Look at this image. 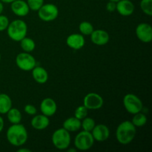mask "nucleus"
<instances>
[{
    "label": "nucleus",
    "mask_w": 152,
    "mask_h": 152,
    "mask_svg": "<svg viewBox=\"0 0 152 152\" xmlns=\"http://www.w3.org/2000/svg\"><path fill=\"white\" fill-rule=\"evenodd\" d=\"M12 108V100L6 94H0V114H5Z\"/></svg>",
    "instance_id": "20"
},
{
    "label": "nucleus",
    "mask_w": 152,
    "mask_h": 152,
    "mask_svg": "<svg viewBox=\"0 0 152 152\" xmlns=\"http://www.w3.org/2000/svg\"><path fill=\"white\" fill-rule=\"evenodd\" d=\"M136 127L132 121L126 120L120 123L116 131L117 141L122 145H127L132 142L136 136Z\"/></svg>",
    "instance_id": "2"
},
{
    "label": "nucleus",
    "mask_w": 152,
    "mask_h": 152,
    "mask_svg": "<svg viewBox=\"0 0 152 152\" xmlns=\"http://www.w3.org/2000/svg\"><path fill=\"white\" fill-rule=\"evenodd\" d=\"M79 30L81 34L86 36H90L91 33L93 32L94 28L93 25L91 22H87V21H84V22H81L79 25Z\"/></svg>",
    "instance_id": "24"
},
{
    "label": "nucleus",
    "mask_w": 152,
    "mask_h": 152,
    "mask_svg": "<svg viewBox=\"0 0 152 152\" xmlns=\"http://www.w3.org/2000/svg\"><path fill=\"white\" fill-rule=\"evenodd\" d=\"M3 10H4V5H3V3L0 1V15L2 13Z\"/></svg>",
    "instance_id": "35"
},
{
    "label": "nucleus",
    "mask_w": 152,
    "mask_h": 152,
    "mask_svg": "<svg viewBox=\"0 0 152 152\" xmlns=\"http://www.w3.org/2000/svg\"><path fill=\"white\" fill-rule=\"evenodd\" d=\"M10 8L15 15L20 17L27 16L31 10L27 4V1L24 0H15L10 3Z\"/></svg>",
    "instance_id": "14"
},
{
    "label": "nucleus",
    "mask_w": 152,
    "mask_h": 152,
    "mask_svg": "<svg viewBox=\"0 0 152 152\" xmlns=\"http://www.w3.org/2000/svg\"><path fill=\"white\" fill-rule=\"evenodd\" d=\"M0 60H1V54H0Z\"/></svg>",
    "instance_id": "38"
},
{
    "label": "nucleus",
    "mask_w": 152,
    "mask_h": 152,
    "mask_svg": "<svg viewBox=\"0 0 152 152\" xmlns=\"http://www.w3.org/2000/svg\"><path fill=\"white\" fill-rule=\"evenodd\" d=\"M30 10L37 11L44 4V0H27Z\"/></svg>",
    "instance_id": "28"
},
{
    "label": "nucleus",
    "mask_w": 152,
    "mask_h": 152,
    "mask_svg": "<svg viewBox=\"0 0 152 152\" xmlns=\"http://www.w3.org/2000/svg\"><path fill=\"white\" fill-rule=\"evenodd\" d=\"M19 42H20L21 48L24 50V52L31 53L36 48L35 42L30 37H24Z\"/></svg>",
    "instance_id": "22"
},
{
    "label": "nucleus",
    "mask_w": 152,
    "mask_h": 152,
    "mask_svg": "<svg viewBox=\"0 0 152 152\" xmlns=\"http://www.w3.org/2000/svg\"><path fill=\"white\" fill-rule=\"evenodd\" d=\"M123 105L126 111L131 114H135L142 111L143 105L141 99L133 94H127L123 98Z\"/></svg>",
    "instance_id": "6"
},
{
    "label": "nucleus",
    "mask_w": 152,
    "mask_h": 152,
    "mask_svg": "<svg viewBox=\"0 0 152 152\" xmlns=\"http://www.w3.org/2000/svg\"><path fill=\"white\" fill-rule=\"evenodd\" d=\"M91 40L96 45H105L109 42L110 36L107 31L104 30H94L90 35Z\"/></svg>",
    "instance_id": "13"
},
{
    "label": "nucleus",
    "mask_w": 152,
    "mask_h": 152,
    "mask_svg": "<svg viewBox=\"0 0 152 152\" xmlns=\"http://www.w3.org/2000/svg\"><path fill=\"white\" fill-rule=\"evenodd\" d=\"M51 140L55 148L59 150H66L70 146L71 141L70 132L63 128L57 129L53 133Z\"/></svg>",
    "instance_id": "4"
},
{
    "label": "nucleus",
    "mask_w": 152,
    "mask_h": 152,
    "mask_svg": "<svg viewBox=\"0 0 152 152\" xmlns=\"http://www.w3.org/2000/svg\"><path fill=\"white\" fill-rule=\"evenodd\" d=\"M40 111L42 114L47 117H52L56 114L57 111V105L54 99L47 97L42 100L40 103Z\"/></svg>",
    "instance_id": "12"
},
{
    "label": "nucleus",
    "mask_w": 152,
    "mask_h": 152,
    "mask_svg": "<svg viewBox=\"0 0 152 152\" xmlns=\"http://www.w3.org/2000/svg\"><path fill=\"white\" fill-rule=\"evenodd\" d=\"M140 8L147 16H152V0H141Z\"/></svg>",
    "instance_id": "26"
},
{
    "label": "nucleus",
    "mask_w": 152,
    "mask_h": 152,
    "mask_svg": "<svg viewBox=\"0 0 152 152\" xmlns=\"http://www.w3.org/2000/svg\"><path fill=\"white\" fill-rule=\"evenodd\" d=\"M18 152H31V151L30 149H28V148H20V149H19L17 151Z\"/></svg>",
    "instance_id": "33"
},
{
    "label": "nucleus",
    "mask_w": 152,
    "mask_h": 152,
    "mask_svg": "<svg viewBox=\"0 0 152 152\" xmlns=\"http://www.w3.org/2000/svg\"><path fill=\"white\" fill-rule=\"evenodd\" d=\"M88 113V109L85 105H80L76 108L75 111H74V117L82 120L85 117H87Z\"/></svg>",
    "instance_id": "27"
},
{
    "label": "nucleus",
    "mask_w": 152,
    "mask_h": 152,
    "mask_svg": "<svg viewBox=\"0 0 152 152\" xmlns=\"http://www.w3.org/2000/svg\"><path fill=\"white\" fill-rule=\"evenodd\" d=\"M16 64L22 71H31L37 65V61L30 53L22 52L16 56Z\"/></svg>",
    "instance_id": "8"
},
{
    "label": "nucleus",
    "mask_w": 152,
    "mask_h": 152,
    "mask_svg": "<svg viewBox=\"0 0 152 152\" xmlns=\"http://www.w3.org/2000/svg\"><path fill=\"white\" fill-rule=\"evenodd\" d=\"M7 33L10 39L13 41L20 42L28 33V25L22 19H15L9 23Z\"/></svg>",
    "instance_id": "3"
},
{
    "label": "nucleus",
    "mask_w": 152,
    "mask_h": 152,
    "mask_svg": "<svg viewBox=\"0 0 152 152\" xmlns=\"http://www.w3.org/2000/svg\"><path fill=\"white\" fill-rule=\"evenodd\" d=\"M86 43L84 37L80 34H72L66 39V44L73 50H80L83 48Z\"/></svg>",
    "instance_id": "15"
},
{
    "label": "nucleus",
    "mask_w": 152,
    "mask_h": 152,
    "mask_svg": "<svg viewBox=\"0 0 152 152\" xmlns=\"http://www.w3.org/2000/svg\"><path fill=\"white\" fill-rule=\"evenodd\" d=\"M4 120H3L2 117L0 116V133L2 132L3 129H4Z\"/></svg>",
    "instance_id": "32"
},
{
    "label": "nucleus",
    "mask_w": 152,
    "mask_h": 152,
    "mask_svg": "<svg viewBox=\"0 0 152 152\" xmlns=\"http://www.w3.org/2000/svg\"><path fill=\"white\" fill-rule=\"evenodd\" d=\"M117 7V2L113 1H108V2L106 4V10L110 13H112L116 10Z\"/></svg>",
    "instance_id": "31"
},
{
    "label": "nucleus",
    "mask_w": 152,
    "mask_h": 152,
    "mask_svg": "<svg viewBox=\"0 0 152 152\" xmlns=\"http://www.w3.org/2000/svg\"><path fill=\"white\" fill-rule=\"evenodd\" d=\"M6 137L10 145L17 147L22 146L26 143L28 139V131L21 123L12 124L7 129Z\"/></svg>",
    "instance_id": "1"
},
{
    "label": "nucleus",
    "mask_w": 152,
    "mask_h": 152,
    "mask_svg": "<svg viewBox=\"0 0 152 152\" xmlns=\"http://www.w3.org/2000/svg\"><path fill=\"white\" fill-rule=\"evenodd\" d=\"M2 3H6V4H10L13 1H14L15 0H0Z\"/></svg>",
    "instance_id": "34"
},
{
    "label": "nucleus",
    "mask_w": 152,
    "mask_h": 152,
    "mask_svg": "<svg viewBox=\"0 0 152 152\" xmlns=\"http://www.w3.org/2000/svg\"><path fill=\"white\" fill-rule=\"evenodd\" d=\"M135 7L134 3L130 0H120L117 2L116 10L121 16H129L133 14Z\"/></svg>",
    "instance_id": "16"
},
{
    "label": "nucleus",
    "mask_w": 152,
    "mask_h": 152,
    "mask_svg": "<svg viewBox=\"0 0 152 152\" xmlns=\"http://www.w3.org/2000/svg\"><path fill=\"white\" fill-rule=\"evenodd\" d=\"M38 16L44 22H52L59 16V9L54 4H44L38 10Z\"/></svg>",
    "instance_id": "7"
},
{
    "label": "nucleus",
    "mask_w": 152,
    "mask_h": 152,
    "mask_svg": "<svg viewBox=\"0 0 152 152\" xmlns=\"http://www.w3.org/2000/svg\"><path fill=\"white\" fill-rule=\"evenodd\" d=\"M133 115L134 117L132 118V123H133L135 127H142L146 124L147 117L145 114L142 113V111L133 114Z\"/></svg>",
    "instance_id": "23"
},
{
    "label": "nucleus",
    "mask_w": 152,
    "mask_h": 152,
    "mask_svg": "<svg viewBox=\"0 0 152 152\" xmlns=\"http://www.w3.org/2000/svg\"><path fill=\"white\" fill-rule=\"evenodd\" d=\"M68 152H76L77 151V149H75V148H71V149H68Z\"/></svg>",
    "instance_id": "36"
},
{
    "label": "nucleus",
    "mask_w": 152,
    "mask_h": 152,
    "mask_svg": "<svg viewBox=\"0 0 152 152\" xmlns=\"http://www.w3.org/2000/svg\"><path fill=\"white\" fill-rule=\"evenodd\" d=\"M9 23L10 22L7 16L2 14L0 15V31H4L7 30Z\"/></svg>",
    "instance_id": "29"
},
{
    "label": "nucleus",
    "mask_w": 152,
    "mask_h": 152,
    "mask_svg": "<svg viewBox=\"0 0 152 152\" xmlns=\"http://www.w3.org/2000/svg\"><path fill=\"white\" fill-rule=\"evenodd\" d=\"M50 124V120L48 117L44 115V114H38L34 115L31 121V125L34 129L39 131L45 130L48 127Z\"/></svg>",
    "instance_id": "17"
},
{
    "label": "nucleus",
    "mask_w": 152,
    "mask_h": 152,
    "mask_svg": "<svg viewBox=\"0 0 152 152\" xmlns=\"http://www.w3.org/2000/svg\"><path fill=\"white\" fill-rule=\"evenodd\" d=\"M32 77L39 84H45L48 80V74L43 67L35 66L32 69Z\"/></svg>",
    "instance_id": "18"
},
{
    "label": "nucleus",
    "mask_w": 152,
    "mask_h": 152,
    "mask_svg": "<svg viewBox=\"0 0 152 152\" xmlns=\"http://www.w3.org/2000/svg\"><path fill=\"white\" fill-rule=\"evenodd\" d=\"M94 139L91 132L82 131L78 133L74 139V145L77 150L87 151L91 149L94 144Z\"/></svg>",
    "instance_id": "5"
},
{
    "label": "nucleus",
    "mask_w": 152,
    "mask_h": 152,
    "mask_svg": "<svg viewBox=\"0 0 152 152\" xmlns=\"http://www.w3.org/2000/svg\"><path fill=\"white\" fill-rule=\"evenodd\" d=\"M92 136L95 141L102 142L108 139L110 136V130L107 126L104 124L96 125L91 131Z\"/></svg>",
    "instance_id": "11"
},
{
    "label": "nucleus",
    "mask_w": 152,
    "mask_h": 152,
    "mask_svg": "<svg viewBox=\"0 0 152 152\" xmlns=\"http://www.w3.org/2000/svg\"><path fill=\"white\" fill-rule=\"evenodd\" d=\"M7 117L11 124H18L22 121V113L18 108H11L7 112Z\"/></svg>",
    "instance_id": "21"
},
{
    "label": "nucleus",
    "mask_w": 152,
    "mask_h": 152,
    "mask_svg": "<svg viewBox=\"0 0 152 152\" xmlns=\"http://www.w3.org/2000/svg\"><path fill=\"white\" fill-rule=\"evenodd\" d=\"M104 100L102 96L96 93H89L83 99V105L88 110H97L102 107Z\"/></svg>",
    "instance_id": "9"
},
{
    "label": "nucleus",
    "mask_w": 152,
    "mask_h": 152,
    "mask_svg": "<svg viewBox=\"0 0 152 152\" xmlns=\"http://www.w3.org/2000/svg\"><path fill=\"white\" fill-rule=\"evenodd\" d=\"M24 111L26 114H29V115H33L34 116L35 114H37V110L35 106H34L33 105H31V104H28V105H25L24 107Z\"/></svg>",
    "instance_id": "30"
},
{
    "label": "nucleus",
    "mask_w": 152,
    "mask_h": 152,
    "mask_svg": "<svg viewBox=\"0 0 152 152\" xmlns=\"http://www.w3.org/2000/svg\"><path fill=\"white\" fill-rule=\"evenodd\" d=\"M95 126H96V123H95L94 120L91 117H88V116L83 119L81 121V128H83V130L86 132H91Z\"/></svg>",
    "instance_id": "25"
},
{
    "label": "nucleus",
    "mask_w": 152,
    "mask_h": 152,
    "mask_svg": "<svg viewBox=\"0 0 152 152\" xmlns=\"http://www.w3.org/2000/svg\"><path fill=\"white\" fill-rule=\"evenodd\" d=\"M136 35L138 39L144 43L151 42L152 40V28L148 23H140L136 28Z\"/></svg>",
    "instance_id": "10"
},
{
    "label": "nucleus",
    "mask_w": 152,
    "mask_h": 152,
    "mask_svg": "<svg viewBox=\"0 0 152 152\" xmlns=\"http://www.w3.org/2000/svg\"><path fill=\"white\" fill-rule=\"evenodd\" d=\"M63 129L69 132H77L81 129V120L75 117H69L64 121Z\"/></svg>",
    "instance_id": "19"
},
{
    "label": "nucleus",
    "mask_w": 152,
    "mask_h": 152,
    "mask_svg": "<svg viewBox=\"0 0 152 152\" xmlns=\"http://www.w3.org/2000/svg\"><path fill=\"white\" fill-rule=\"evenodd\" d=\"M108 1H115V2H117V1H120V0H108Z\"/></svg>",
    "instance_id": "37"
}]
</instances>
